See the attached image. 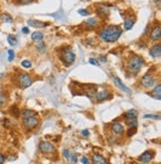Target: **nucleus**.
Wrapping results in <instances>:
<instances>
[{
    "label": "nucleus",
    "instance_id": "obj_1",
    "mask_svg": "<svg viewBox=\"0 0 161 164\" xmlns=\"http://www.w3.org/2000/svg\"><path fill=\"white\" fill-rule=\"evenodd\" d=\"M121 33H122V30L118 26L109 25V26L106 27L100 33V36H101V38L104 40V42L113 43V42L117 41L118 38L120 37Z\"/></svg>",
    "mask_w": 161,
    "mask_h": 164
},
{
    "label": "nucleus",
    "instance_id": "obj_2",
    "mask_svg": "<svg viewBox=\"0 0 161 164\" xmlns=\"http://www.w3.org/2000/svg\"><path fill=\"white\" fill-rule=\"evenodd\" d=\"M143 66V60L139 56H133L127 62V68L132 73H138Z\"/></svg>",
    "mask_w": 161,
    "mask_h": 164
},
{
    "label": "nucleus",
    "instance_id": "obj_3",
    "mask_svg": "<svg viewBox=\"0 0 161 164\" xmlns=\"http://www.w3.org/2000/svg\"><path fill=\"white\" fill-rule=\"evenodd\" d=\"M18 84L21 89H27L32 85V79L26 73H21L18 76Z\"/></svg>",
    "mask_w": 161,
    "mask_h": 164
},
{
    "label": "nucleus",
    "instance_id": "obj_4",
    "mask_svg": "<svg viewBox=\"0 0 161 164\" xmlns=\"http://www.w3.org/2000/svg\"><path fill=\"white\" fill-rule=\"evenodd\" d=\"M61 56H62L63 62H64L65 65H67V66L73 64V63L75 62V59H76V56H75V54L73 53V51L70 50V49L63 50Z\"/></svg>",
    "mask_w": 161,
    "mask_h": 164
},
{
    "label": "nucleus",
    "instance_id": "obj_5",
    "mask_svg": "<svg viewBox=\"0 0 161 164\" xmlns=\"http://www.w3.org/2000/svg\"><path fill=\"white\" fill-rule=\"evenodd\" d=\"M23 125L25 126V128L29 129H33V128L37 127V125H39V120L36 116H28V118H23Z\"/></svg>",
    "mask_w": 161,
    "mask_h": 164
},
{
    "label": "nucleus",
    "instance_id": "obj_6",
    "mask_svg": "<svg viewBox=\"0 0 161 164\" xmlns=\"http://www.w3.org/2000/svg\"><path fill=\"white\" fill-rule=\"evenodd\" d=\"M39 148L42 153H54L56 151L55 146L49 141H41L39 144Z\"/></svg>",
    "mask_w": 161,
    "mask_h": 164
},
{
    "label": "nucleus",
    "instance_id": "obj_7",
    "mask_svg": "<svg viewBox=\"0 0 161 164\" xmlns=\"http://www.w3.org/2000/svg\"><path fill=\"white\" fill-rule=\"evenodd\" d=\"M141 85L145 88H150V86L155 85V80L151 75L146 74L141 78Z\"/></svg>",
    "mask_w": 161,
    "mask_h": 164
},
{
    "label": "nucleus",
    "instance_id": "obj_8",
    "mask_svg": "<svg viewBox=\"0 0 161 164\" xmlns=\"http://www.w3.org/2000/svg\"><path fill=\"white\" fill-rule=\"evenodd\" d=\"M153 157H154V154H153L152 151H145L139 156V161H140L141 163L146 164V163L150 162V161L153 159Z\"/></svg>",
    "mask_w": 161,
    "mask_h": 164
},
{
    "label": "nucleus",
    "instance_id": "obj_9",
    "mask_svg": "<svg viewBox=\"0 0 161 164\" xmlns=\"http://www.w3.org/2000/svg\"><path fill=\"white\" fill-rule=\"evenodd\" d=\"M113 82L115 83V85L118 86V88L120 89L121 91H123L124 93H131V91L129 90V89L127 88L126 86L124 85V84L122 83V82L120 81V79L118 78V77H115V76H113Z\"/></svg>",
    "mask_w": 161,
    "mask_h": 164
},
{
    "label": "nucleus",
    "instance_id": "obj_10",
    "mask_svg": "<svg viewBox=\"0 0 161 164\" xmlns=\"http://www.w3.org/2000/svg\"><path fill=\"white\" fill-rule=\"evenodd\" d=\"M149 54L152 58H159L161 56V46L160 44L154 45L149 50Z\"/></svg>",
    "mask_w": 161,
    "mask_h": 164
},
{
    "label": "nucleus",
    "instance_id": "obj_11",
    "mask_svg": "<svg viewBox=\"0 0 161 164\" xmlns=\"http://www.w3.org/2000/svg\"><path fill=\"white\" fill-rule=\"evenodd\" d=\"M161 37V29L159 26H156L152 29V31L150 33V39L152 41H158L160 40Z\"/></svg>",
    "mask_w": 161,
    "mask_h": 164
},
{
    "label": "nucleus",
    "instance_id": "obj_12",
    "mask_svg": "<svg viewBox=\"0 0 161 164\" xmlns=\"http://www.w3.org/2000/svg\"><path fill=\"white\" fill-rule=\"evenodd\" d=\"M27 24L29 25L30 27H33V28H44L45 26H47L48 25L47 23H44V22H41V21H37V20H34V19L28 20Z\"/></svg>",
    "mask_w": 161,
    "mask_h": 164
},
{
    "label": "nucleus",
    "instance_id": "obj_13",
    "mask_svg": "<svg viewBox=\"0 0 161 164\" xmlns=\"http://www.w3.org/2000/svg\"><path fill=\"white\" fill-rule=\"evenodd\" d=\"M111 130H113V132L115 133V134H121V133H123V131H124V128H123V126L121 125L120 122H114L113 123V125H111Z\"/></svg>",
    "mask_w": 161,
    "mask_h": 164
},
{
    "label": "nucleus",
    "instance_id": "obj_14",
    "mask_svg": "<svg viewBox=\"0 0 161 164\" xmlns=\"http://www.w3.org/2000/svg\"><path fill=\"white\" fill-rule=\"evenodd\" d=\"M93 162H94V164H107L106 159L102 155H101V154H94Z\"/></svg>",
    "mask_w": 161,
    "mask_h": 164
},
{
    "label": "nucleus",
    "instance_id": "obj_15",
    "mask_svg": "<svg viewBox=\"0 0 161 164\" xmlns=\"http://www.w3.org/2000/svg\"><path fill=\"white\" fill-rule=\"evenodd\" d=\"M108 91L106 90H104V91H101L100 93H95V97L97 98V100H107L108 98Z\"/></svg>",
    "mask_w": 161,
    "mask_h": 164
},
{
    "label": "nucleus",
    "instance_id": "obj_16",
    "mask_svg": "<svg viewBox=\"0 0 161 164\" xmlns=\"http://www.w3.org/2000/svg\"><path fill=\"white\" fill-rule=\"evenodd\" d=\"M152 95L153 98H157L158 100H161V85L160 84H158L154 88V90L152 91Z\"/></svg>",
    "mask_w": 161,
    "mask_h": 164
},
{
    "label": "nucleus",
    "instance_id": "obj_17",
    "mask_svg": "<svg viewBox=\"0 0 161 164\" xmlns=\"http://www.w3.org/2000/svg\"><path fill=\"white\" fill-rule=\"evenodd\" d=\"M31 38L34 42H37V43H38V42H41L42 40H43L44 35L42 34L41 32H34L33 34L31 35Z\"/></svg>",
    "mask_w": 161,
    "mask_h": 164
},
{
    "label": "nucleus",
    "instance_id": "obj_18",
    "mask_svg": "<svg viewBox=\"0 0 161 164\" xmlns=\"http://www.w3.org/2000/svg\"><path fill=\"white\" fill-rule=\"evenodd\" d=\"M123 25H124V29L125 30H130V29H132V27H133L134 21L132 20L131 18H126V19L124 20Z\"/></svg>",
    "mask_w": 161,
    "mask_h": 164
},
{
    "label": "nucleus",
    "instance_id": "obj_19",
    "mask_svg": "<svg viewBox=\"0 0 161 164\" xmlns=\"http://www.w3.org/2000/svg\"><path fill=\"white\" fill-rule=\"evenodd\" d=\"M0 19H1L2 22H5V23H12L13 22V18L7 13H2L1 15H0Z\"/></svg>",
    "mask_w": 161,
    "mask_h": 164
},
{
    "label": "nucleus",
    "instance_id": "obj_20",
    "mask_svg": "<svg viewBox=\"0 0 161 164\" xmlns=\"http://www.w3.org/2000/svg\"><path fill=\"white\" fill-rule=\"evenodd\" d=\"M37 112L34 111H31V109H24L21 112V116L22 118H28V116H36Z\"/></svg>",
    "mask_w": 161,
    "mask_h": 164
},
{
    "label": "nucleus",
    "instance_id": "obj_21",
    "mask_svg": "<svg viewBox=\"0 0 161 164\" xmlns=\"http://www.w3.org/2000/svg\"><path fill=\"white\" fill-rule=\"evenodd\" d=\"M125 118L126 119H131V118H136L137 116V111H135V109H130V111H128L126 113L124 114Z\"/></svg>",
    "mask_w": 161,
    "mask_h": 164
},
{
    "label": "nucleus",
    "instance_id": "obj_22",
    "mask_svg": "<svg viewBox=\"0 0 161 164\" xmlns=\"http://www.w3.org/2000/svg\"><path fill=\"white\" fill-rule=\"evenodd\" d=\"M36 49H37V51L38 52H40V53H45L46 52V46H45V43L44 42H39L38 44H37V46H36Z\"/></svg>",
    "mask_w": 161,
    "mask_h": 164
},
{
    "label": "nucleus",
    "instance_id": "obj_23",
    "mask_svg": "<svg viewBox=\"0 0 161 164\" xmlns=\"http://www.w3.org/2000/svg\"><path fill=\"white\" fill-rule=\"evenodd\" d=\"M126 125L130 127H136L137 125V119L136 118H131V119H126Z\"/></svg>",
    "mask_w": 161,
    "mask_h": 164
},
{
    "label": "nucleus",
    "instance_id": "obj_24",
    "mask_svg": "<svg viewBox=\"0 0 161 164\" xmlns=\"http://www.w3.org/2000/svg\"><path fill=\"white\" fill-rule=\"evenodd\" d=\"M7 41H8L10 46H15L16 44H17V40H16L15 37H13L12 35H9V36L7 37Z\"/></svg>",
    "mask_w": 161,
    "mask_h": 164
},
{
    "label": "nucleus",
    "instance_id": "obj_25",
    "mask_svg": "<svg viewBox=\"0 0 161 164\" xmlns=\"http://www.w3.org/2000/svg\"><path fill=\"white\" fill-rule=\"evenodd\" d=\"M87 25H90L91 27H94L97 24V20L95 18H91V19H88L87 22H86Z\"/></svg>",
    "mask_w": 161,
    "mask_h": 164
},
{
    "label": "nucleus",
    "instance_id": "obj_26",
    "mask_svg": "<svg viewBox=\"0 0 161 164\" xmlns=\"http://www.w3.org/2000/svg\"><path fill=\"white\" fill-rule=\"evenodd\" d=\"M21 65H22V67H24V68H26V69H29V68H31V62L30 61H28V60H24V61H22V63H21Z\"/></svg>",
    "mask_w": 161,
    "mask_h": 164
},
{
    "label": "nucleus",
    "instance_id": "obj_27",
    "mask_svg": "<svg viewBox=\"0 0 161 164\" xmlns=\"http://www.w3.org/2000/svg\"><path fill=\"white\" fill-rule=\"evenodd\" d=\"M136 133V127H130L129 129L127 130V136L130 137L132 135H134Z\"/></svg>",
    "mask_w": 161,
    "mask_h": 164
},
{
    "label": "nucleus",
    "instance_id": "obj_28",
    "mask_svg": "<svg viewBox=\"0 0 161 164\" xmlns=\"http://www.w3.org/2000/svg\"><path fill=\"white\" fill-rule=\"evenodd\" d=\"M14 56H15L14 51L13 50H8V61L9 62H12V61L14 60Z\"/></svg>",
    "mask_w": 161,
    "mask_h": 164
},
{
    "label": "nucleus",
    "instance_id": "obj_29",
    "mask_svg": "<svg viewBox=\"0 0 161 164\" xmlns=\"http://www.w3.org/2000/svg\"><path fill=\"white\" fill-rule=\"evenodd\" d=\"M11 112H12V113H13L15 116H19V114H20L19 109H17V107H16V105H14L12 109H11Z\"/></svg>",
    "mask_w": 161,
    "mask_h": 164
},
{
    "label": "nucleus",
    "instance_id": "obj_30",
    "mask_svg": "<svg viewBox=\"0 0 161 164\" xmlns=\"http://www.w3.org/2000/svg\"><path fill=\"white\" fill-rule=\"evenodd\" d=\"M69 159H71V161H72V163H73V164H76L77 163V154L76 153L71 154Z\"/></svg>",
    "mask_w": 161,
    "mask_h": 164
},
{
    "label": "nucleus",
    "instance_id": "obj_31",
    "mask_svg": "<svg viewBox=\"0 0 161 164\" xmlns=\"http://www.w3.org/2000/svg\"><path fill=\"white\" fill-rule=\"evenodd\" d=\"M144 118H154V119H159L160 116H153V114H145L144 116Z\"/></svg>",
    "mask_w": 161,
    "mask_h": 164
},
{
    "label": "nucleus",
    "instance_id": "obj_32",
    "mask_svg": "<svg viewBox=\"0 0 161 164\" xmlns=\"http://www.w3.org/2000/svg\"><path fill=\"white\" fill-rule=\"evenodd\" d=\"M79 14L82 16H88V10H86V9H80V10L78 11Z\"/></svg>",
    "mask_w": 161,
    "mask_h": 164
},
{
    "label": "nucleus",
    "instance_id": "obj_33",
    "mask_svg": "<svg viewBox=\"0 0 161 164\" xmlns=\"http://www.w3.org/2000/svg\"><path fill=\"white\" fill-rule=\"evenodd\" d=\"M63 155H64L65 158L69 159V158H70V155H71V154H70V151L68 150V149H64V150H63Z\"/></svg>",
    "mask_w": 161,
    "mask_h": 164
},
{
    "label": "nucleus",
    "instance_id": "obj_34",
    "mask_svg": "<svg viewBox=\"0 0 161 164\" xmlns=\"http://www.w3.org/2000/svg\"><path fill=\"white\" fill-rule=\"evenodd\" d=\"M4 102H5V95L2 93H0V107L2 104H4Z\"/></svg>",
    "mask_w": 161,
    "mask_h": 164
},
{
    "label": "nucleus",
    "instance_id": "obj_35",
    "mask_svg": "<svg viewBox=\"0 0 161 164\" xmlns=\"http://www.w3.org/2000/svg\"><path fill=\"white\" fill-rule=\"evenodd\" d=\"M88 62H90V64H92V65H94V66H99V62H97V60L95 59H90L88 60Z\"/></svg>",
    "mask_w": 161,
    "mask_h": 164
},
{
    "label": "nucleus",
    "instance_id": "obj_36",
    "mask_svg": "<svg viewBox=\"0 0 161 164\" xmlns=\"http://www.w3.org/2000/svg\"><path fill=\"white\" fill-rule=\"evenodd\" d=\"M81 162L83 164H90V161H88V159L87 157H82Z\"/></svg>",
    "mask_w": 161,
    "mask_h": 164
},
{
    "label": "nucleus",
    "instance_id": "obj_37",
    "mask_svg": "<svg viewBox=\"0 0 161 164\" xmlns=\"http://www.w3.org/2000/svg\"><path fill=\"white\" fill-rule=\"evenodd\" d=\"M82 134L85 135V136H88V135H90V132H88V129H84L83 131H82Z\"/></svg>",
    "mask_w": 161,
    "mask_h": 164
},
{
    "label": "nucleus",
    "instance_id": "obj_38",
    "mask_svg": "<svg viewBox=\"0 0 161 164\" xmlns=\"http://www.w3.org/2000/svg\"><path fill=\"white\" fill-rule=\"evenodd\" d=\"M4 162H5V158H4V156L0 153V164H3Z\"/></svg>",
    "mask_w": 161,
    "mask_h": 164
},
{
    "label": "nucleus",
    "instance_id": "obj_39",
    "mask_svg": "<svg viewBox=\"0 0 161 164\" xmlns=\"http://www.w3.org/2000/svg\"><path fill=\"white\" fill-rule=\"evenodd\" d=\"M19 1L21 2V3H23V4H27V3H30V2H32L33 0H19Z\"/></svg>",
    "mask_w": 161,
    "mask_h": 164
},
{
    "label": "nucleus",
    "instance_id": "obj_40",
    "mask_svg": "<svg viewBox=\"0 0 161 164\" xmlns=\"http://www.w3.org/2000/svg\"><path fill=\"white\" fill-rule=\"evenodd\" d=\"M22 32L24 33V34H28L29 33V28H27V27H24L22 29Z\"/></svg>",
    "mask_w": 161,
    "mask_h": 164
},
{
    "label": "nucleus",
    "instance_id": "obj_41",
    "mask_svg": "<svg viewBox=\"0 0 161 164\" xmlns=\"http://www.w3.org/2000/svg\"><path fill=\"white\" fill-rule=\"evenodd\" d=\"M155 1H157V2H160V0H155Z\"/></svg>",
    "mask_w": 161,
    "mask_h": 164
}]
</instances>
